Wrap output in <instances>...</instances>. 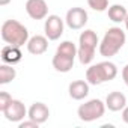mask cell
Instances as JSON below:
<instances>
[{
    "mask_svg": "<svg viewBox=\"0 0 128 128\" xmlns=\"http://www.w3.org/2000/svg\"><path fill=\"white\" fill-rule=\"evenodd\" d=\"M0 33H2V39L6 44L15 45V47H23L30 39L27 27L17 20H6L2 24Z\"/></svg>",
    "mask_w": 128,
    "mask_h": 128,
    "instance_id": "1",
    "label": "cell"
},
{
    "mask_svg": "<svg viewBox=\"0 0 128 128\" xmlns=\"http://www.w3.org/2000/svg\"><path fill=\"white\" fill-rule=\"evenodd\" d=\"M126 41V35L120 27H110L100 42V54L104 57H113L119 53Z\"/></svg>",
    "mask_w": 128,
    "mask_h": 128,
    "instance_id": "2",
    "label": "cell"
},
{
    "mask_svg": "<svg viewBox=\"0 0 128 128\" xmlns=\"http://www.w3.org/2000/svg\"><path fill=\"white\" fill-rule=\"evenodd\" d=\"M116 76H118V68L113 62H108V60L92 65L86 71V80L89 84H94V86L102 84L106 82H112L116 78Z\"/></svg>",
    "mask_w": 128,
    "mask_h": 128,
    "instance_id": "3",
    "label": "cell"
},
{
    "mask_svg": "<svg viewBox=\"0 0 128 128\" xmlns=\"http://www.w3.org/2000/svg\"><path fill=\"white\" fill-rule=\"evenodd\" d=\"M96 47H100V39H98L96 33L90 29L82 32V35L78 38V53H77L82 65H89L94 60Z\"/></svg>",
    "mask_w": 128,
    "mask_h": 128,
    "instance_id": "4",
    "label": "cell"
},
{
    "mask_svg": "<svg viewBox=\"0 0 128 128\" xmlns=\"http://www.w3.org/2000/svg\"><path fill=\"white\" fill-rule=\"evenodd\" d=\"M106 108H107L106 102H102L98 98H94V100L86 101L84 104H82L77 108V116L83 122H94V120H96V119L104 116Z\"/></svg>",
    "mask_w": 128,
    "mask_h": 128,
    "instance_id": "5",
    "label": "cell"
},
{
    "mask_svg": "<svg viewBox=\"0 0 128 128\" xmlns=\"http://www.w3.org/2000/svg\"><path fill=\"white\" fill-rule=\"evenodd\" d=\"M27 108H26V106L20 101V100H11V102L2 110V113H3V116L6 118V120H9V122H21L26 116H27Z\"/></svg>",
    "mask_w": 128,
    "mask_h": 128,
    "instance_id": "6",
    "label": "cell"
},
{
    "mask_svg": "<svg viewBox=\"0 0 128 128\" xmlns=\"http://www.w3.org/2000/svg\"><path fill=\"white\" fill-rule=\"evenodd\" d=\"M63 27H65V24H63V20L59 15H48L45 18L44 32L50 41H57L63 35Z\"/></svg>",
    "mask_w": 128,
    "mask_h": 128,
    "instance_id": "7",
    "label": "cell"
},
{
    "mask_svg": "<svg viewBox=\"0 0 128 128\" xmlns=\"http://www.w3.org/2000/svg\"><path fill=\"white\" fill-rule=\"evenodd\" d=\"M88 12L83 9V8H71L68 12H66V17H65V23L70 29L72 30H80L86 26L88 23Z\"/></svg>",
    "mask_w": 128,
    "mask_h": 128,
    "instance_id": "8",
    "label": "cell"
},
{
    "mask_svg": "<svg viewBox=\"0 0 128 128\" xmlns=\"http://www.w3.org/2000/svg\"><path fill=\"white\" fill-rule=\"evenodd\" d=\"M26 12L32 20H45L48 17V5L45 0H27Z\"/></svg>",
    "mask_w": 128,
    "mask_h": 128,
    "instance_id": "9",
    "label": "cell"
},
{
    "mask_svg": "<svg viewBox=\"0 0 128 128\" xmlns=\"http://www.w3.org/2000/svg\"><path fill=\"white\" fill-rule=\"evenodd\" d=\"M48 116H50V108L47 107V104L44 102H33L30 107H29V112H27V118L35 120L36 124H44L48 120Z\"/></svg>",
    "mask_w": 128,
    "mask_h": 128,
    "instance_id": "10",
    "label": "cell"
},
{
    "mask_svg": "<svg viewBox=\"0 0 128 128\" xmlns=\"http://www.w3.org/2000/svg\"><path fill=\"white\" fill-rule=\"evenodd\" d=\"M27 51L33 56H39L44 54L48 50V38L42 36V35H35L27 41Z\"/></svg>",
    "mask_w": 128,
    "mask_h": 128,
    "instance_id": "11",
    "label": "cell"
},
{
    "mask_svg": "<svg viewBox=\"0 0 128 128\" xmlns=\"http://www.w3.org/2000/svg\"><path fill=\"white\" fill-rule=\"evenodd\" d=\"M126 106V96L122 94V92H110L106 98V107L110 110V112H120L124 110Z\"/></svg>",
    "mask_w": 128,
    "mask_h": 128,
    "instance_id": "12",
    "label": "cell"
},
{
    "mask_svg": "<svg viewBox=\"0 0 128 128\" xmlns=\"http://www.w3.org/2000/svg\"><path fill=\"white\" fill-rule=\"evenodd\" d=\"M68 92H70V96L76 101H80V100H84L88 95H89V83L88 80H76L70 84L68 88Z\"/></svg>",
    "mask_w": 128,
    "mask_h": 128,
    "instance_id": "13",
    "label": "cell"
},
{
    "mask_svg": "<svg viewBox=\"0 0 128 128\" xmlns=\"http://www.w3.org/2000/svg\"><path fill=\"white\" fill-rule=\"evenodd\" d=\"M23 59V53L20 50V47L15 45H5L2 48V60L3 63H9V65H15Z\"/></svg>",
    "mask_w": 128,
    "mask_h": 128,
    "instance_id": "14",
    "label": "cell"
},
{
    "mask_svg": "<svg viewBox=\"0 0 128 128\" xmlns=\"http://www.w3.org/2000/svg\"><path fill=\"white\" fill-rule=\"evenodd\" d=\"M53 68L57 72H70L74 66V57H68V56H63L56 53L53 56Z\"/></svg>",
    "mask_w": 128,
    "mask_h": 128,
    "instance_id": "15",
    "label": "cell"
},
{
    "mask_svg": "<svg viewBox=\"0 0 128 128\" xmlns=\"http://www.w3.org/2000/svg\"><path fill=\"white\" fill-rule=\"evenodd\" d=\"M107 15H108V20L113 23H124L128 15V11L124 5H112L107 9Z\"/></svg>",
    "mask_w": 128,
    "mask_h": 128,
    "instance_id": "16",
    "label": "cell"
},
{
    "mask_svg": "<svg viewBox=\"0 0 128 128\" xmlns=\"http://www.w3.org/2000/svg\"><path fill=\"white\" fill-rule=\"evenodd\" d=\"M15 77H17V71H15L14 65L3 63L0 66V84H8L12 80H15Z\"/></svg>",
    "mask_w": 128,
    "mask_h": 128,
    "instance_id": "17",
    "label": "cell"
},
{
    "mask_svg": "<svg viewBox=\"0 0 128 128\" xmlns=\"http://www.w3.org/2000/svg\"><path fill=\"white\" fill-rule=\"evenodd\" d=\"M56 53L63 54V56H68V57H74V59H76V56H77V53H78V47H76V44L71 42V41H63V42L59 44Z\"/></svg>",
    "mask_w": 128,
    "mask_h": 128,
    "instance_id": "18",
    "label": "cell"
},
{
    "mask_svg": "<svg viewBox=\"0 0 128 128\" xmlns=\"http://www.w3.org/2000/svg\"><path fill=\"white\" fill-rule=\"evenodd\" d=\"M88 5L96 12H104L108 9V0H88Z\"/></svg>",
    "mask_w": 128,
    "mask_h": 128,
    "instance_id": "19",
    "label": "cell"
},
{
    "mask_svg": "<svg viewBox=\"0 0 128 128\" xmlns=\"http://www.w3.org/2000/svg\"><path fill=\"white\" fill-rule=\"evenodd\" d=\"M11 100H12V96H11L8 92H5V90L0 92V112H2V110L11 102Z\"/></svg>",
    "mask_w": 128,
    "mask_h": 128,
    "instance_id": "20",
    "label": "cell"
},
{
    "mask_svg": "<svg viewBox=\"0 0 128 128\" xmlns=\"http://www.w3.org/2000/svg\"><path fill=\"white\" fill-rule=\"evenodd\" d=\"M18 126H20V128H38V126H39V124H36L35 120L29 119V120H21Z\"/></svg>",
    "mask_w": 128,
    "mask_h": 128,
    "instance_id": "21",
    "label": "cell"
},
{
    "mask_svg": "<svg viewBox=\"0 0 128 128\" xmlns=\"http://www.w3.org/2000/svg\"><path fill=\"white\" fill-rule=\"evenodd\" d=\"M122 78H124V83H125V86L128 88V63L124 66V70H122Z\"/></svg>",
    "mask_w": 128,
    "mask_h": 128,
    "instance_id": "22",
    "label": "cell"
},
{
    "mask_svg": "<svg viewBox=\"0 0 128 128\" xmlns=\"http://www.w3.org/2000/svg\"><path fill=\"white\" fill-rule=\"evenodd\" d=\"M122 120L128 124V106H125V108L122 110Z\"/></svg>",
    "mask_w": 128,
    "mask_h": 128,
    "instance_id": "23",
    "label": "cell"
},
{
    "mask_svg": "<svg viewBox=\"0 0 128 128\" xmlns=\"http://www.w3.org/2000/svg\"><path fill=\"white\" fill-rule=\"evenodd\" d=\"M12 2V0H0V6H6Z\"/></svg>",
    "mask_w": 128,
    "mask_h": 128,
    "instance_id": "24",
    "label": "cell"
},
{
    "mask_svg": "<svg viewBox=\"0 0 128 128\" xmlns=\"http://www.w3.org/2000/svg\"><path fill=\"white\" fill-rule=\"evenodd\" d=\"M124 23H125V29H126V32H128V15H126V18H125Z\"/></svg>",
    "mask_w": 128,
    "mask_h": 128,
    "instance_id": "25",
    "label": "cell"
}]
</instances>
